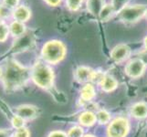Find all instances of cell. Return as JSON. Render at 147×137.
Instances as JSON below:
<instances>
[{"instance_id":"1","label":"cell","mask_w":147,"mask_h":137,"mask_svg":"<svg viewBox=\"0 0 147 137\" xmlns=\"http://www.w3.org/2000/svg\"><path fill=\"white\" fill-rule=\"evenodd\" d=\"M31 79V70L18 62L16 59H9L5 65L2 82L7 92H14L22 88Z\"/></svg>"},{"instance_id":"2","label":"cell","mask_w":147,"mask_h":137,"mask_svg":"<svg viewBox=\"0 0 147 137\" xmlns=\"http://www.w3.org/2000/svg\"><path fill=\"white\" fill-rule=\"evenodd\" d=\"M31 80L38 87L49 90L54 86V70L45 61H37L31 69Z\"/></svg>"},{"instance_id":"3","label":"cell","mask_w":147,"mask_h":137,"mask_svg":"<svg viewBox=\"0 0 147 137\" xmlns=\"http://www.w3.org/2000/svg\"><path fill=\"white\" fill-rule=\"evenodd\" d=\"M67 54V48L65 44L58 39L49 40L43 45L41 49V57L43 61L48 64H58L64 59Z\"/></svg>"},{"instance_id":"4","label":"cell","mask_w":147,"mask_h":137,"mask_svg":"<svg viewBox=\"0 0 147 137\" xmlns=\"http://www.w3.org/2000/svg\"><path fill=\"white\" fill-rule=\"evenodd\" d=\"M146 8L147 7L144 5L126 6L118 13V18L121 22L125 24H133L144 17Z\"/></svg>"},{"instance_id":"5","label":"cell","mask_w":147,"mask_h":137,"mask_svg":"<svg viewBox=\"0 0 147 137\" xmlns=\"http://www.w3.org/2000/svg\"><path fill=\"white\" fill-rule=\"evenodd\" d=\"M130 130L129 121L124 117H117L111 121L107 128L108 137H126Z\"/></svg>"},{"instance_id":"6","label":"cell","mask_w":147,"mask_h":137,"mask_svg":"<svg viewBox=\"0 0 147 137\" xmlns=\"http://www.w3.org/2000/svg\"><path fill=\"white\" fill-rule=\"evenodd\" d=\"M35 41H36V38L34 34L31 32H26L23 36L15 39L10 49V53L18 54L31 49L35 46Z\"/></svg>"},{"instance_id":"7","label":"cell","mask_w":147,"mask_h":137,"mask_svg":"<svg viewBox=\"0 0 147 137\" xmlns=\"http://www.w3.org/2000/svg\"><path fill=\"white\" fill-rule=\"evenodd\" d=\"M146 64L143 59H131L126 64L124 72L126 75L129 76L131 79H137L141 77L145 72Z\"/></svg>"},{"instance_id":"8","label":"cell","mask_w":147,"mask_h":137,"mask_svg":"<svg viewBox=\"0 0 147 137\" xmlns=\"http://www.w3.org/2000/svg\"><path fill=\"white\" fill-rule=\"evenodd\" d=\"M15 113L23 118L25 121H31L38 117L39 111L38 107L32 104H21L16 107Z\"/></svg>"},{"instance_id":"9","label":"cell","mask_w":147,"mask_h":137,"mask_svg":"<svg viewBox=\"0 0 147 137\" xmlns=\"http://www.w3.org/2000/svg\"><path fill=\"white\" fill-rule=\"evenodd\" d=\"M131 55V49L125 44H119L111 49L110 53L111 59L116 63L123 62Z\"/></svg>"},{"instance_id":"10","label":"cell","mask_w":147,"mask_h":137,"mask_svg":"<svg viewBox=\"0 0 147 137\" xmlns=\"http://www.w3.org/2000/svg\"><path fill=\"white\" fill-rule=\"evenodd\" d=\"M93 73V70L86 66H80L76 69L74 76L76 80L80 83H88L90 82V79Z\"/></svg>"},{"instance_id":"11","label":"cell","mask_w":147,"mask_h":137,"mask_svg":"<svg viewBox=\"0 0 147 137\" xmlns=\"http://www.w3.org/2000/svg\"><path fill=\"white\" fill-rule=\"evenodd\" d=\"M12 16L14 19L17 20V21L25 23L31 18V10H30L28 7L25 6V5H20V6H18L13 10Z\"/></svg>"},{"instance_id":"12","label":"cell","mask_w":147,"mask_h":137,"mask_svg":"<svg viewBox=\"0 0 147 137\" xmlns=\"http://www.w3.org/2000/svg\"><path fill=\"white\" fill-rule=\"evenodd\" d=\"M131 115L135 119H144L147 117V103L144 101H139L134 103L130 110Z\"/></svg>"},{"instance_id":"13","label":"cell","mask_w":147,"mask_h":137,"mask_svg":"<svg viewBox=\"0 0 147 137\" xmlns=\"http://www.w3.org/2000/svg\"><path fill=\"white\" fill-rule=\"evenodd\" d=\"M99 85L100 86V89L105 92H111V91H113L117 89L118 82L111 75L105 74Z\"/></svg>"},{"instance_id":"14","label":"cell","mask_w":147,"mask_h":137,"mask_svg":"<svg viewBox=\"0 0 147 137\" xmlns=\"http://www.w3.org/2000/svg\"><path fill=\"white\" fill-rule=\"evenodd\" d=\"M9 32L11 36L18 38L19 37L23 36V35L27 32L26 25H25V23L14 20V21H12L9 25Z\"/></svg>"},{"instance_id":"15","label":"cell","mask_w":147,"mask_h":137,"mask_svg":"<svg viewBox=\"0 0 147 137\" xmlns=\"http://www.w3.org/2000/svg\"><path fill=\"white\" fill-rule=\"evenodd\" d=\"M97 120H96V114L92 111H85L80 113L79 117V123L85 127H90L92 126Z\"/></svg>"},{"instance_id":"16","label":"cell","mask_w":147,"mask_h":137,"mask_svg":"<svg viewBox=\"0 0 147 137\" xmlns=\"http://www.w3.org/2000/svg\"><path fill=\"white\" fill-rule=\"evenodd\" d=\"M96 95L95 87L92 82L85 83L80 90V99L83 101H90Z\"/></svg>"},{"instance_id":"17","label":"cell","mask_w":147,"mask_h":137,"mask_svg":"<svg viewBox=\"0 0 147 137\" xmlns=\"http://www.w3.org/2000/svg\"><path fill=\"white\" fill-rule=\"evenodd\" d=\"M104 6V0H87L88 11L95 17H99L101 9Z\"/></svg>"},{"instance_id":"18","label":"cell","mask_w":147,"mask_h":137,"mask_svg":"<svg viewBox=\"0 0 147 137\" xmlns=\"http://www.w3.org/2000/svg\"><path fill=\"white\" fill-rule=\"evenodd\" d=\"M115 14V10L111 4H105L103 8L99 15V18L101 21H108L110 18H113V16Z\"/></svg>"},{"instance_id":"19","label":"cell","mask_w":147,"mask_h":137,"mask_svg":"<svg viewBox=\"0 0 147 137\" xmlns=\"http://www.w3.org/2000/svg\"><path fill=\"white\" fill-rule=\"evenodd\" d=\"M96 114V120L100 124H107L111 123V116L106 110H99Z\"/></svg>"},{"instance_id":"20","label":"cell","mask_w":147,"mask_h":137,"mask_svg":"<svg viewBox=\"0 0 147 137\" xmlns=\"http://www.w3.org/2000/svg\"><path fill=\"white\" fill-rule=\"evenodd\" d=\"M10 121H11L12 127L15 130L23 128V127H25V124H26V121L20 117V116L17 115L16 113H14V115L11 117V119H10Z\"/></svg>"},{"instance_id":"21","label":"cell","mask_w":147,"mask_h":137,"mask_svg":"<svg viewBox=\"0 0 147 137\" xmlns=\"http://www.w3.org/2000/svg\"><path fill=\"white\" fill-rule=\"evenodd\" d=\"M83 0H66V6L70 11L75 12L78 11L80 7H82Z\"/></svg>"},{"instance_id":"22","label":"cell","mask_w":147,"mask_h":137,"mask_svg":"<svg viewBox=\"0 0 147 137\" xmlns=\"http://www.w3.org/2000/svg\"><path fill=\"white\" fill-rule=\"evenodd\" d=\"M9 32V26L5 23L4 21L0 24V42H5L8 38Z\"/></svg>"},{"instance_id":"23","label":"cell","mask_w":147,"mask_h":137,"mask_svg":"<svg viewBox=\"0 0 147 137\" xmlns=\"http://www.w3.org/2000/svg\"><path fill=\"white\" fill-rule=\"evenodd\" d=\"M130 0H111V5L115 10V13H119L123 8H124L126 6H127L128 2Z\"/></svg>"},{"instance_id":"24","label":"cell","mask_w":147,"mask_h":137,"mask_svg":"<svg viewBox=\"0 0 147 137\" xmlns=\"http://www.w3.org/2000/svg\"><path fill=\"white\" fill-rule=\"evenodd\" d=\"M67 134L68 137H82L84 135V131L80 126H74L69 130Z\"/></svg>"},{"instance_id":"25","label":"cell","mask_w":147,"mask_h":137,"mask_svg":"<svg viewBox=\"0 0 147 137\" xmlns=\"http://www.w3.org/2000/svg\"><path fill=\"white\" fill-rule=\"evenodd\" d=\"M12 13H13V10L7 7L3 4L0 5V18H1L2 20L9 18L12 15Z\"/></svg>"},{"instance_id":"26","label":"cell","mask_w":147,"mask_h":137,"mask_svg":"<svg viewBox=\"0 0 147 137\" xmlns=\"http://www.w3.org/2000/svg\"><path fill=\"white\" fill-rule=\"evenodd\" d=\"M13 137H30V132L27 127H23L15 131Z\"/></svg>"},{"instance_id":"27","label":"cell","mask_w":147,"mask_h":137,"mask_svg":"<svg viewBox=\"0 0 147 137\" xmlns=\"http://www.w3.org/2000/svg\"><path fill=\"white\" fill-rule=\"evenodd\" d=\"M3 5H5L7 7L10 8L11 10H14L16 7H18L19 0H2Z\"/></svg>"},{"instance_id":"28","label":"cell","mask_w":147,"mask_h":137,"mask_svg":"<svg viewBox=\"0 0 147 137\" xmlns=\"http://www.w3.org/2000/svg\"><path fill=\"white\" fill-rule=\"evenodd\" d=\"M47 137H68V134L67 133H65L63 131L56 130V131L50 132Z\"/></svg>"},{"instance_id":"29","label":"cell","mask_w":147,"mask_h":137,"mask_svg":"<svg viewBox=\"0 0 147 137\" xmlns=\"http://www.w3.org/2000/svg\"><path fill=\"white\" fill-rule=\"evenodd\" d=\"M44 2L49 7H58L62 2V0H44Z\"/></svg>"},{"instance_id":"30","label":"cell","mask_w":147,"mask_h":137,"mask_svg":"<svg viewBox=\"0 0 147 137\" xmlns=\"http://www.w3.org/2000/svg\"><path fill=\"white\" fill-rule=\"evenodd\" d=\"M12 133L8 129H0V137H11Z\"/></svg>"},{"instance_id":"31","label":"cell","mask_w":147,"mask_h":137,"mask_svg":"<svg viewBox=\"0 0 147 137\" xmlns=\"http://www.w3.org/2000/svg\"><path fill=\"white\" fill-rule=\"evenodd\" d=\"M144 48L147 49V36L144 38Z\"/></svg>"},{"instance_id":"32","label":"cell","mask_w":147,"mask_h":137,"mask_svg":"<svg viewBox=\"0 0 147 137\" xmlns=\"http://www.w3.org/2000/svg\"><path fill=\"white\" fill-rule=\"evenodd\" d=\"M3 72H4V70H2L1 67H0V79H2V77H3Z\"/></svg>"},{"instance_id":"33","label":"cell","mask_w":147,"mask_h":137,"mask_svg":"<svg viewBox=\"0 0 147 137\" xmlns=\"http://www.w3.org/2000/svg\"><path fill=\"white\" fill-rule=\"evenodd\" d=\"M82 137H96V136H94L92 134H84Z\"/></svg>"},{"instance_id":"34","label":"cell","mask_w":147,"mask_h":137,"mask_svg":"<svg viewBox=\"0 0 147 137\" xmlns=\"http://www.w3.org/2000/svg\"><path fill=\"white\" fill-rule=\"evenodd\" d=\"M144 17L147 18V8H146V10H145V14H144Z\"/></svg>"},{"instance_id":"35","label":"cell","mask_w":147,"mask_h":137,"mask_svg":"<svg viewBox=\"0 0 147 137\" xmlns=\"http://www.w3.org/2000/svg\"><path fill=\"white\" fill-rule=\"evenodd\" d=\"M2 22H3V20H2V19H1V18H0V24H1V23H2Z\"/></svg>"},{"instance_id":"36","label":"cell","mask_w":147,"mask_h":137,"mask_svg":"<svg viewBox=\"0 0 147 137\" xmlns=\"http://www.w3.org/2000/svg\"><path fill=\"white\" fill-rule=\"evenodd\" d=\"M1 1H2V0H0V2H1Z\"/></svg>"},{"instance_id":"37","label":"cell","mask_w":147,"mask_h":137,"mask_svg":"<svg viewBox=\"0 0 147 137\" xmlns=\"http://www.w3.org/2000/svg\"><path fill=\"white\" fill-rule=\"evenodd\" d=\"M11 137H13V136H11Z\"/></svg>"}]
</instances>
